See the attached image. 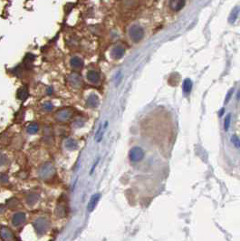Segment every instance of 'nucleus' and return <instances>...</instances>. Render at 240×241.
Instances as JSON below:
<instances>
[{"mask_svg": "<svg viewBox=\"0 0 240 241\" xmlns=\"http://www.w3.org/2000/svg\"><path fill=\"white\" fill-rule=\"evenodd\" d=\"M129 36L132 42L139 43L144 36V29L138 25H133L129 29Z\"/></svg>", "mask_w": 240, "mask_h": 241, "instance_id": "obj_1", "label": "nucleus"}, {"mask_svg": "<svg viewBox=\"0 0 240 241\" xmlns=\"http://www.w3.org/2000/svg\"><path fill=\"white\" fill-rule=\"evenodd\" d=\"M144 156H145V151L140 147H138V146L131 148L130 152H129V158L133 162L140 161L144 158Z\"/></svg>", "mask_w": 240, "mask_h": 241, "instance_id": "obj_2", "label": "nucleus"}, {"mask_svg": "<svg viewBox=\"0 0 240 241\" xmlns=\"http://www.w3.org/2000/svg\"><path fill=\"white\" fill-rule=\"evenodd\" d=\"M73 115V112L71 109H61L58 112H56L55 115V120L61 121V122H63V121H67L71 119Z\"/></svg>", "mask_w": 240, "mask_h": 241, "instance_id": "obj_3", "label": "nucleus"}, {"mask_svg": "<svg viewBox=\"0 0 240 241\" xmlns=\"http://www.w3.org/2000/svg\"><path fill=\"white\" fill-rule=\"evenodd\" d=\"M55 174V167L51 163H45L44 164L39 170V175L41 178L46 179Z\"/></svg>", "mask_w": 240, "mask_h": 241, "instance_id": "obj_4", "label": "nucleus"}, {"mask_svg": "<svg viewBox=\"0 0 240 241\" xmlns=\"http://www.w3.org/2000/svg\"><path fill=\"white\" fill-rule=\"evenodd\" d=\"M125 54V49L124 47H122L121 45H116L112 48V52H111V56L113 59H120Z\"/></svg>", "mask_w": 240, "mask_h": 241, "instance_id": "obj_5", "label": "nucleus"}, {"mask_svg": "<svg viewBox=\"0 0 240 241\" xmlns=\"http://www.w3.org/2000/svg\"><path fill=\"white\" fill-rule=\"evenodd\" d=\"M68 80L70 84L74 87V88H79L82 85V78L78 74H71L68 77Z\"/></svg>", "mask_w": 240, "mask_h": 241, "instance_id": "obj_6", "label": "nucleus"}, {"mask_svg": "<svg viewBox=\"0 0 240 241\" xmlns=\"http://www.w3.org/2000/svg\"><path fill=\"white\" fill-rule=\"evenodd\" d=\"M100 103V99L99 97L95 94H92L88 96L87 100H86V104L87 106L91 107V108H96Z\"/></svg>", "mask_w": 240, "mask_h": 241, "instance_id": "obj_7", "label": "nucleus"}, {"mask_svg": "<svg viewBox=\"0 0 240 241\" xmlns=\"http://www.w3.org/2000/svg\"><path fill=\"white\" fill-rule=\"evenodd\" d=\"M100 198L101 194H99V193L94 194L93 196H92L91 200L89 201V203H88V205H87V209H88L89 212H92V211L95 208L97 203L100 201Z\"/></svg>", "mask_w": 240, "mask_h": 241, "instance_id": "obj_8", "label": "nucleus"}, {"mask_svg": "<svg viewBox=\"0 0 240 241\" xmlns=\"http://www.w3.org/2000/svg\"><path fill=\"white\" fill-rule=\"evenodd\" d=\"M87 80L92 83H97L100 81V74L96 71L91 70L87 73L86 75Z\"/></svg>", "mask_w": 240, "mask_h": 241, "instance_id": "obj_9", "label": "nucleus"}, {"mask_svg": "<svg viewBox=\"0 0 240 241\" xmlns=\"http://www.w3.org/2000/svg\"><path fill=\"white\" fill-rule=\"evenodd\" d=\"M70 64L74 69H81L83 66V61L82 60L80 57H78V56H74L70 60Z\"/></svg>", "mask_w": 240, "mask_h": 241, "instance_id": "obj_10", "label": "nucleus"}, {"mask_svg": "<svg viewBox=\"0 0 240 241\" xmlns=\"http://www.w3.org/2000/svg\"><path fill=\"white\" fill-rule=\"evenodd\" d=\"M170 8L174 11H180L183 8V6H185V1L182 0H174V1H170Z\"/></svg>", "mask_w": 240, "mask_h": 241, "instance_id": "obj_11", "label": "nucleus"}, {"mask_svg": "<svg viewBox=\"0 0 240 241\" xmlns=\"http://www.w3.org/2000/svg\"><path fill=\"white\" fill-rule=\"evenodd\" d=\"M25 220V215L22 212L15 214L13 217V224L15 226H19L22 223H24Z\"/></svg>", "mask_w": 240, "mask_h": 241, "instance_id": "obj_12", "label": "nucleus"}, {"mask_svg": "<svg viewBox=\"0 0 240 241\" xmlns=\"http://www.w3.org/2000/svg\"><path fill=\"white\" fill-rule=\"evenodd\" d=\"M64 146L69 151H74V150L77 149V142H76L75 140H74L72 138H69L64 142Z\"/></svg>", "mask_w": 240, "mask_h": 241, "instance_id": "obj_13", "label": "nucleus"}, {"mask_svg": "<svg viewBox=\"0 0 240 241\" xmlns=\"http://www.w3.org/2000/svg\"><path fill=\"white\" fill-rule=\"evenodd\" d=\"M182 90H183L184 94H189L192 90V81L189 79V78L185 79L183 82Z\"/></svg>", "mask_w": 240, "mask_h": 241, "instance_id": "obj_14", "label": "nucleus"}, {"mask_svg": "<svg viewBox=\"0 0 240 241\" xmlns=\"http://www.w3.org/2000/svg\"><path fill=\"white\" fill-rule=\"evenodd\" d=\"M28 89L25 86L22 87L17 91V98L21 101L25 100L28 97Z\"/></svg>", "mask_w": 240, "mask_h": 241, "instance_id": "obj_15", "label": "nucleus"}, {"mask_svg": "<svg viewBox=\"0 0 240 241\" xmlns=\"http://www.w3.org/2000/svg\"><path fill=\"white\" fill-rule=\"evenodd\" d=\"M239 13H240L239 6H237V7H235V8L233 9V11L231 12V14H230V16H229V18H228V21H229L230 24H233L235 21L237 20V18H238Z\"/></svg>", "mask_w": 240, "mask_h": 241, "instance_id": "obj_16", "label": "nucleus"}, {"mask_svg": "<svg viewBox=\"0 0 240 241\" xmlns=\"http://www.w3.org/2000/svg\"><path fill=\"white\" fill-rule=\"evenodd\" d=\"M38 125L36 124V123H30L28 126H27V128H26V132L29 133V134H35V133H36L37 132H38Z\"/></svg>", "mask_w": 240, "mask_h": 241, "instance_id": "obj_17", "label": "nucleus"}, {"mask_svg": "<svg viewBox=\"0 0 240 241\" xmlns=\"http://www.w3.org/2000/svg\"><path fill=\"white\" fill-rule=\"evenodd\" d=\"M35 60V55H33L32 54H27L26 56L25 57V60H24V63L25 65L26 66V68H28L29 65L32 64V63Z\"/></svg>", "mask_w": 240, "mask_h": 241, "instance_id": "obj_18", "label": "nucleus"}, {"mask_svg": "<svg viewBox=\"0 0 240 241\" xmlns=\"http://www.w3.org/2000/svg\"><path fill=\"white\" fill-rule=\"evenodd\" d=\"M230 121H231V113H228V114H227V116L225 118V121H224L225 131H228V129L230 127Z\"/></svg>", "mask_w": 240, "mask_h": 241, "instance_id": "obj_19", "label": "nucleus"}, {"mask_svg": "<svg viewBox=\"0 0 240 241\" xmlns=\"http://www.w3.org/2000/svg\"><path fill=\"white\" fill-rule=\"evenodd\" d=\"M37 201H38V196L36 195V194H31V195H29V196L27 197V200H26L27 203H28L29 205L35 204Z\"/></svg>", "mask_w": 240, "mask_h": 241, "instance_id": "obj_20", "label": "nucleus"}, {"mask_svg": "<svg viewBox=\"0 0 240 241\" xmlns=\"http://www.w3.org/2000/svg\"><path fill=\"white\" fill-rule=\"evenodd\" d=\"M231 142L235 145V147H237V148H240V140L239 138L238 137V136H236V135H233L232 137H231Z\"/></svg>", "mask_w": 240, "mask_h": 241, "instance_id": "obj_21", "label": "nucleus"}, {"mask_svg": "<svg viewBox=\"0 0 240 241\" xmlns=\"http://www.w3.org/2000/svg\"><path fill=\"white\" fill-rule=\"evenodd\" d=\"M43 108H44V111H46V112H50V111L53 110V104H52L50 101H46V102L44 103Z\"/></svg>", "mask_w": 240, "mask_h": 241, "instance_id": "obj_22", "label": "nucleus"}, {"mask_svg": "<svg viewBox=\"0 0 240 241\" xmlns=\"http://www.w3.org/2000/svg\"><path fill=\"white\" fill-rule=\"evenodd\" d=\"M7 162V157L5 154H0V167L4 166Z\"/></svg>", "mask_w": 240, "mask_h": 241, "instance_id": "obj_23", "label": "nucleus"}, {"mask_svg": "<svg viewBox=\"0 0 240 241\" xmlns=\"http://www.w3.org/2000/svg\"><path fill=\"white\" fill-rule=\"evenodd\" d=\"M83 125H84V122H83V120H75L74 123V126L76 127V128H81V127H82Z\"/></svg>", "mask_w": 240, "mask_h": 241, "instance_id": "obj_24", "label": "nucleus"}, {"mask_svg": "<svg viewBox=\"0 0 240 241\" xmlns=\"http://www.w3.org/2000/svg\"><path fill=\"white\" fill-rule=\"evenodd\" d=\"M233 93H234V89L232 88V89H230V90H229V92L227 93V96H226V99H225V102H227L228 101L230 100V98H231V96H232Z\"/></svg>", "mask_w": 240, "mask_h": 241, "instance_id": "obj_25", "label": "nucleus"}, {"mask_svg": "<svg viewBox=\"0 0 240 241\" xmlns=\"http://www.w3.org/2000/svg\"><path fill=\"white\" fill-rule=\"evenodd\" d=\"M7 181H8L7 175L5 174V173H1V174H0V181L3 182V183H5V182H7Z\"/></svg>", "mask_w": 240, "mask_h": 241, "instance_id": "obj_26", "label": "nucleus"}, {"mask_svg": "<svg viewBox=\"0 0 240 241\" xmlns=\"http://www.w3.org/2000/svg\"><path fill=\"white\" fill-rule=\"evenodd\" d=\"M46 93H47V94H52V93H53V88H52V87H48Z\"/></svg>", "mask_w": 240, "mask_h": 241, "instance_id": "obj_27", "label": "nucleus"}, {"mask_svg": "<svg viewBox=\"0 0 240 241\" xmlns=\"http://www.w3.org/2000/svg\"><path fill=\"white\" fill-rule=\"evenodd\" d=\"M224 111H225V110H224V108H222V109H221V111H220V112H219V116H220V117H221V116L223 115V113H224Z\"/></svg>", "mask_w": 240, "mask_h": 241, "instance_id": "obj_28", "label": "nucleus"}, {"mask_svg": "<svg viewBox=\"0 0 240 241\" xmlns=\"http://www.w3.org/2000/svg\"><path fill=\"white\" fill-rule=\"evenodd\" d=\"M238 98H240V91L239 93H238Z\"/></svg>", "mask_w": 240, "mask_h": 241, "instance_id": "obj_29", "label": "nucleus"}]
</instances>
